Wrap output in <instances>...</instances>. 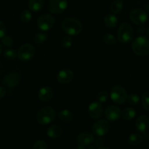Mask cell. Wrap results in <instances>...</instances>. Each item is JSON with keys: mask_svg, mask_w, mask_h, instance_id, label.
<instances>
[{"mask_svg": "<svg viewBox=\"0 0 149 149\" xmlns=\"http://www.w3.org/2000/svg\"><path fill=\"white\" fill-rule=\"evenodd\" d=\"M68 7L67 0H49L48 9L51 13L59 15L63 13Z\"/></svg>", "mask_w": 149, "mask_h": 149, "instance_id": "30bf717a", "label": "cell"}, {"mask_svg": "<svg viewBox=\"0 0 149 149\" xmlns=\"http://www.w3.org/2000/svg\"><path fill=\"white\" fill-rule=\"evenodd\" d=\"M56 117V111L51 106L41 109L36 114V120L41 125H48L53 122Z\"/></svg>", "mask_w": 149, "mask_h": 149, "instance_id": "3957f363", "label": "cell"}, {"mask_svg": "<svg viewBox=\"0 0 149 149\" xmlns=\"http://www.w3.org/2000/svg\"><path fill=\"white\" fill-rule=\"evenodd\" d=\"M94 135L89 132H84L77 136V143L81 146H87L94 142Z\"/></svg>", "mask_w": 149, "mask_h": 149, "instance_id": "2e32d148", "label": "cell"}, {"mask_svg": "<svg viewBox=\"0 0 149 149\" xmlns=\"http://www.w3.org/2000/svg\"><path fill=\"white\" fill-rule=\"evenodd\" d=\"M72 149H75V148H72Z\"/></svg>", "mask_w": 149, "mask_h": 149, "instance_id": "60d3db41", "label": "cell"}, {"mask_svg": "<svg viewBox=\"0 0 149 149\" xmlns=\"http://www.w3.org/2000/svg\"><path fill=\"white\" fill-rule=\"evenodd\" d=\"M1 42H2V45L4 46L7 47H10L11 46H13V39L11 36H5L3 38H1Z\"/></svg>", "mask_w": 149, "mask_h": 149, "instance_id": "d6a6232c", "label": "cell"}, {"mask_svg": "<svg viewBox=\"0 0 149 149\" xmlns=\"http://www.w3.org/2000/svg\"><path fill=\"white\" fill-rule=\"evenodd\" d=\"M45 6V0H29V7L30 10L33 12H39Z\"/></svg>", "mask_w": 149, "mask_h": 149, "instance_id": "ffe728a7", "label": "cell"}, {"mask_svg": "<svg viewBox=\"0 0 149 149\" xmlns=\"http://www.w3.org/2000/svg\"><path fill=\"white\" fill-rule=\"evenodd\" d=\"M146 10L147 13H149V4H148L146 5Z\"/></svg>", "mask_w": 149, "mask_h": 149, "instance_id": "8d00e7d4", "label": "cell"}, {"mask_svg": "<svg viewBox=\"0 0 149 149\" xmlns=\"http://www.w3.org/2000/svg\"><path fill=\"white\" fill-rule=\"evenodd\" d=\"M74 79V73L71 69L64 68L57 74V80L61 84H66L71 82Z\"/></svg>", "mask_w": 149, "mask_h": 149, "instance_id": "5bb4252c", "label": "cell"}, {"mask_svg": "<svg viewBox=\"0 0 149 149\" xmlns=\"http://www.w3.org/2000/svg\"><path fill=\"white\" fill-rule=\"evenodd\" d=\"M62 29L70 36H77L81 32L83 26L81 22L76 17H66L62 22Z\"/></svg>", "mask_w": 149, "mask_h": 149, "instance_id": "6da1fadb", "label": "cell"}, {"mask_svg": "<svg viewBox=\"0 0 149 149\" xmlns=\"http://www.w3.org/2000/svg\"><path fill=\"white\" fill-rule=\"evenodd\" d=\"M97 149H111V148H109V147L102 146V147H100V148H98Z\"/></svg>", "mask_w": 149, "mask_h": 149, "instance_id": "74e56055", "label": "cell"}, {"mask_svg": "<svg viewBox=\"0 0 149 149\" xmlns=\"http://www.w3.org/2000/svg\"><path fill=\"white\" fill-rule=\"evenodd\" d=\"M143 140V137L142 135L138 133H133L128 137L127 142L131 146H138L142 142Z\"/></svg>", "mask_w": 149, "mask_h": 149, "instance_id": "603a6c76", "label": "cell"}, {"mask_svg": "<svg viewBox=\"0 0 149 149\" xmlns=\"http://www.w3.org/2000/svg\"><path fill=\"white\" fill-rule=\"evenodd\" d=\"M130 19L132 23L138 26H142L145 24L148 20V15L146 12L142 9L135 8L130 13Z\"/></svg>", "mask_w": 149, "mask_h": 149, "instance_id": "ba28073f", "label": "cell"}, {"mask_svg": "<svg viewBox=\"0 0 149 149\" xmlns=\"http://www.w3.org/2000/svg\"><path fill=\"white\" fill-rule=\"evenodd\" d=\"M20 81V77L17 73L11 72L7 74L3 79V84L6 87L13 89L19 84Z\"/></svg>", "mask_w": 149, "mask_h": 149, "instance_id": "8fae6325", "label": "cell"}, {"mask_svg": "<svg viewBox=\"0 0 149 149\" xmlns=\"http://www.w3.org/2000/svg\"><path fill=\"white\" fill-rule=\"evenodd\" d=\"M47 38V33H45V32H39V33H37L35 35L33 41H34L35 43L37 44V45H40V44H42L45 42H46Z\"/></svg>", "mask_w": 149, "mask_h": 149, "instance_id": "d4e9b609", "label": "cell"}, {"mask_svg": "<svg viewBox=\"0 0 149 149\" xmlns=\"http://www.w3.org/2000/svg\"><path fill=\"white\" fill-rule=\"evenodd\" d=\"M103 41L106 45H113L116 43V39L112 33H107L103 36Z\"/></svg>", "mask_w": 149, "mask_h": 149, "instance_id": "484cf974", "label": "cell"}, {"mask_svg": "<svg viewBox=\"0 0 149 149\" xmlns=\"http://www.w3.org/2000/svg\"><path fill=\"white\" fill-rule=\"evenodd\" d=\"M35 52H36V49L31 44L26 43L19 48L17 52V57L20 61H27L33 58Z\"/></svg>", "mask_w": 149, "mask_h": 149, "instance_id": "8992f818", "label": "cell"}, {"mask_svg": "<svg viewBox=\"0 0 149 149\" xmlns=\"http://www.w3.org/2000/svg\"><path fill=\"white\" fill-rule=\"evenodd\" d=\"M5 94H6L5 88L1 87V86H0V99L2 98V97L5 95Z\"/></svg>", "mask_w": 149, "mask_h": 149, "instance_id": "d590c367", "label": "cell"}, {"mask_svg": "<svg viewBox=\"0 0 149 149\" xmlns=\"http://www.w3.org/2000/svg\"><path fill=\"white\" fill-rule=\"evenodd\" d=\"M133 36L134 31L132 26L127 22L122 23L117 31V39L119 42L123 44H127L132 40Z\"/></svg>", "mask_w": 149, "mask_h": 149, "instance_id": "277c9868", "label": "cell"}, {"mask_svg": "<svg viewBox=\"0 0 149 149\" xmlns=\"http://www.w3.org/2000/svg\"><path fill=\"white\" fill-rule=\"evenodd\" d=\"M63 134L62 128L58 125H52L47 130V135L51 138H57Z\"/></svg>", "mask_w": 149, "mask_h": 149, "instance_id": "d6986e66", "label": "cell"}, {"mask_svg": "<svg viewBox=\"0 0 149 149\" xmlns=\"http://www.w3.org/2000/svg\"><path fill=\"white\" fill-rule=\"evenodd\" d=\"M103 113V105L99 102H93L88 107V113L90 117L93 119H99Z\"/></svg>", "mask_w": 149, "mask_h": 149, "instance_id": "7c38bea8", "label": "cell"}, {"mask_svg": "<svg viewBox=\"0 0 149 149\" xmlns=\"http://www.w3.org/2000/svg\"><path fill=\"white\" fill-rule=\"evenodd\" d=\"M124 8V3L122 0H115L111 4V11L113 14H119Z\"/></svg>", "mask_w": 149, "mask_h": 149, "instance_id": "7402d4cb", "label": "cell"}, {"mask_svg": "<svg viewBox=\"0 0 149 149\" xmlns=\"http://www.w3.org/2000/svg\"><path fill=\"white\" fill-rule=\"evenodd\" d=\"M122 115V111L118 106L111 105L106 108L105 110V116L107 121L110 122H116L119 120Z\"/></svg>", "mask_w": 149, "mask_h": 149, "instance_id": "4fadbf2b", "label": "cell"}, {"mask_svg": "<svg viewBox=\"0 0 149 149\" xmlns=\"http://www.w3.org/2000/svg\"><path fill=\"white\" fill-rule=\"evenodd\" d=\"M92 130H93V132L96 136H104L109 132L110 130V125H109V122L106 119H100L93 124Z\"/></svg>", "mask_w": 149, "mask_h": 149, "instance_id": "9c48e42d", "label": "cell"}, {"mask_svg": "<svg viewBox=\"0 0 149 149\" xmlns=\"http://www.w3.org/2000/svg\"><path fill=\"white\" fill-rule=\"evenodd\" d=\"M61 45L65 48H70L73 45V40L70 36H66L61 40Z\"/></svg>", "mask_w": 149, "mask_h": 149, "instance_id": "1f68e13d", "label": "cell"}, {"mask_svg": "<svg viewBox=\"0 0 149 149\" xmlns=\"http://www.w3.org/2000/svg\"><path fill=\"white\" fill-rule=\"evenodd\" d=\"M146 33H147V35H148V36H149V27L148 28V29H147V31H146Z\"/></svg>", "mask_w": 149, "mask_h": 149, "instance_id": "ab89813d", "label": "cell"}, {"mask_svg": "<svg viewBox=\"0 0 149 149\" xmlns=\"http://www.w3.org/2000/svg\"><path fill=\"white\" fill-rule=\"evenodd\" d=\"M1 52H2V45L0 43V55L1 54Z\"/></svg>", "mask_w": 149, "mask_h": 149, "instance_id": "f35d334b", "label": "cell"}, {"mask_svg": "<svg viewBox=\"0 0 149 149\" xmlns=\"http://www.w3.org/2000/svg\"><path fill=\"white\" fill-rule=\"evenodd\" d=\"M124 119L125 120H132V119L135 118V116H136V111H135V109H132V108L127 107L126 109H124L122 111V115Z\"/></svg>", "mask_w": 149, "mask_h": 149, "instance_id": "cb8c5ba5", "label": "cell"}, {"mask_svg": "<svg viewBox=\"0 0 149 149\" xmlns=\"http://www.w3.org/2000/svg\"><path fill=\"white\" fill-rule=\"evenodd\" d=\"M20 20L22 22L25 23H28L31 21L32 18V14L31 13L30 10H25L20 13Z\"/></svg>", "mask_w": 149, "mask_h": 149, "instance_id": "4316f807", "label": "cell"}, {"mask_svg": "<svg viewBox=\"0 0 149 149\" xmlns=\"http://www.w3.org/2000/svg\"><path fill=\"white\" fill-rule=\"evenodd\" d=\"M52 96H53V90L48 86L42 87L38 92V97L42 101H49L52 98Z\"/></svg>", "mask_w": 149, "mask_h": 149, "instance_id": "e0dca14e", "label": "cell"}, {"mask_svg": "<svg viewBox=\"0 0 149 149\" xmlns=\"http://www.w3.org/2000/svg\"><path fill=\"white\" fill-rule=\"evenodd\" d=\"M58 117L63 122L68 123V122H70L72 120L73 117H74V114L68 109H63V110L61 111L58 113Z\"/></svg>", "mask_w": 149, "mask_h": 149, "instance_id": "44dd1931", "label": "cell"}, {"mask_svg": "<svg viewBox=\"0 0 149 149\" xmlns=\"http://www.w3.org/2000/svg\"><path fill=\"white\" fill-rule=\"evenodd\" d=\"M135 128L141 133H146L149 128V118L146 115H142L137 119Z\"/></svg>", "mask_w": 149, "mask_h": 149, "instance_id": "9a60e30c", "label": "cell"}, {"mask_svg": "<svg viewBox=\"0 0 149 149\" xmlns=\"http://www.w3.org/2000/svg\"><path fill=\"white\" fill-rule=\"evenodd\" d=\"M4 57L8 60H14L17 57V52L13 49H7L4 52Z\"/></svg>", "mask_w": 149, "mask_h": 149, "instance_id": "f1b7e54d", "label": "cell"}, {"mask_svg": "<svg viewBox=\"0 0 149 149\" xmlns=\"http://www.w3.org/2000/svg\"><path fill=\"white\" fill-rule=\"evenodd\" d=\"M128 103L132 106H136L140 101V97L137 94L132 93L130 94L129 96H127V100Z\"/></svg>", "mask_w": 149, "mask_h": 149, "instance_id": "f546056e", "label": "cell"}, {"mask_svg": "<svg viewBox=\"0 0 149 149\" xmlns=\"http://www.w3.org/2000/svg\"><path fill=\"white\" fill-rule=\"evenodd\" d=\"M141 102H142V105L144 109L149 111V91L144 93L141 98Z\"/></svg>", "mask_w": 149, "mask_h": 149, "instance_id": "4dcf8cb0", "label": "cell"}, {"mask_svg": "<svg viewBox=\"0 0 149 149\" xmlns=\"http://www.w3.org/2000/svg\"><path fill=\"white\" fill-rule=\"evenodd\" d=\"M103 22L106 27L109 28V29H114L117 26L119 20L115 15L107 14L103 18Z\"/></svg>", "mask_w": 149, "mask_h": 149, "instance_id": "ac0fdd59", "label": "cell"}, {"mask_svg": "<svg viewBox=\"0 0 149 149\" xmlns=\"http://www.w3.org/2000/svg\"><path fill=\"white\" fill-rule=\"evenodd\" d=\"M110 97L116 104H123L127 100V93L122 86L115 85L110 92Z\"/></svg>", "mask_w": 149, "mask_h": 149, "instance_id": "5b68a950", "label": "cell"}, {"mask_svg": "<svg viewBox=\"0 0 149 149\" xmlns=\"http://www.w3.org/2000/svg\"><path fill=\"white\" fill-rule=\"evenodd\" d=\"M132 49L138 56H146L149 54V39L143 36L135 38L132 43Z\"/></svg>", "mask_w": 149, "mask_h": 149, "instance_id": "7a4b0ae2", "label": "cell"}, {"mask_svg": "<svg viewBox=\"0 0 149 149\" xmlns=\"http://www.w3.org/2000/svg\"><path fill=\"white\" fill-rule=\"evenodd\" d=\"M33 149H47V145L44 141L39 140L33 144Z\"/></svg>", "mask_w": 149, "mask_h": 149, "instance_id": "836d02e7", "label": "cell"}, {"mask_svg": "<svg viewBox=\"0 0 149 149\" xmlns=\"http://www.w3.org/2000/svg\"><path fill=\"white\" fill-rule=\"evenodd\" d=\"M109 97V92L106 91V90H102V91H100L97 95V102H99V103H105V102L107 101Z\"/></svg>", "mask_w": 149, "mask_h": 149, "instance_id": "83f0119b", "label": "cell"}, {"mask_svg": "<svg viewBox=\"0 0 149 149\" xmlns=\"http://www.w3.org/2000/svg\"><path fill=\"white\" fill-rule=\"evenodd\" d=\"M6 31H7L6 26L3 22L0 21V38H3L5 36Z\"/></svg>", "mask_w": 149, "mask_h": 149, "instance_id": "e575fe53", "label": "cell"}, {"mask_svg": "<svg viewBox=\"0 0 149 149\" xmlns=\"http://www.w3.org/2000/svg\"><path fill=\"white\" fill-rule=\"evenodd\" d=\"M55 22V17L52 15L46 13L39 16L36 21V25L41 31H47L53 27Z\"/></svg>", "mask_w": 149, "mask_h": 149, "instance_id": "52a82bcc", "label": "cell"}]
</instances>
